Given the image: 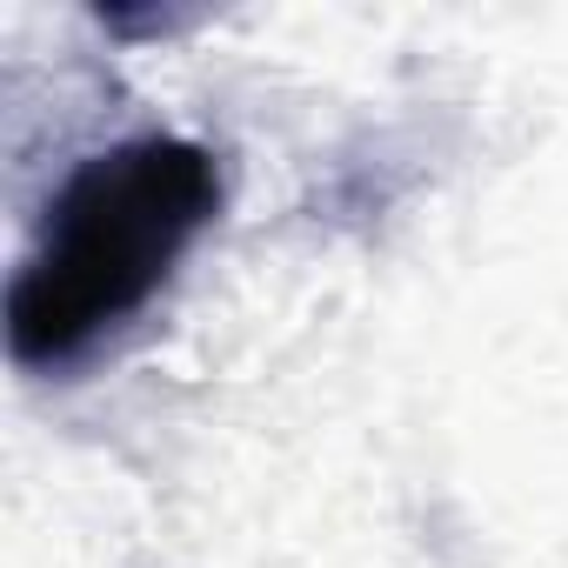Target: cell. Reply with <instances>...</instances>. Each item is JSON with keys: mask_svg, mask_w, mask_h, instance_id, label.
I'll return each instance as SVG.
<instances>
[{"mask_svg": "<svg viewBox=\"0 0 568 568\" xmlns=\"http://www.w3.org/2000/svg\"><path fill=\"white\" fill-rule=\"evenodd\" d=\"M221 207L214 154L181 134L121 141L68 174L8 288V355L21 368L74 362L174 274Z\"/></svg>", "mask_w": 568, "mask_h": 568, "instance_id": "obj_1", "label": "cell"}]
</instances>
